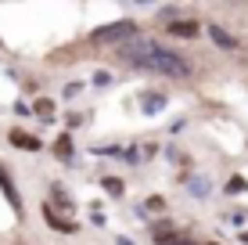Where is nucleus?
<instances>
[{"instance_id":"3","label":"nucleus","mask_w":248,"mask_h":245,"mask_svg":"<svg viewBox=\"0 0 248 245\" xmlns=\"http://www.w3.org/2000/svg\"><path fill=\"white\" fill-rule=\"evenodd\" d=\"M0 191H4L7 206H11L15 213H22V198H18V188H15V180H11V173H7V166H4V163H0Z\"/></svg>"},{"instance_id":"10","label":"nucleus","mask_w":248,"mask_h":245,"mask_svg":"<svg viewBox=\"0 0 248 245\" xmlns=\"http://www.w3.org/2000/svg\"><path fill=\"white\" fill-rule=\"evenodd\" d=\"M162 105H166V98H162V94H140V108H144L148 115H155Z\"/></svg>"},{"instance_id":"9","label":"nucleus","mask_w":248,"mask_h":245,"mask_svg":"<svg viewBox=\"0 0 248 245\" xmlns=\"http://www.w3.org/2000/svg\"><path fill=\"white\" fill-rule=\"evenodd\" d=\"M72 151H76V148H72V137H68V133H62V137L54 141V155L68 163V159H72Z\"/></svg>"},{"instance_id":"4","label":"nucleus","mask_w":248,"mask_h":245,"mask_svg":"<svg viewBox=\"0 0 248 245\" xmlns=\"http://www.w3.org/2000/svg\"><path fill=\"white\" fill-rule=\"evenodd\" d=\"M166 33H169V36H180V40H194L202 33V25L194 22V18H176V22L166 25Z\"/></svg>"},{"instance_id":"5","label":"nucleus","mask_w":248,"mask_h":245,"mask_svg":"<svg viewBox=\"0 0 248 245\" xmlns=\"http://www.w3.org/2000/svg\"><path fill=\"white\" fill-rule=\"evenodd\" d=\"M44 216H47V224H50V231H58V234H76V231H79V224H76V220H65V216H58L50 202L44 206Z\"/></svg>"},{"instance_id":"18","label":"nucleus","mask_w":248,"mask_h":245,"mask_svg":"<svg viewBox=\"0 0 248 245\" xmlns=\"http://www.w3.org/2000/svg\"><path fill=\"white\" fill-rule=\"evenodd\" d=\"M241 242H248V231H245V234H241Z\"/></svg>"},{"instance_id":"15","label":"nucleus","mask_w":248,"mask_h":245,"mask_svg":"<svg viewBox=\"0 0 248 245\" xmlns=\"http://www.w3.org/2000/svg\"><path fill=\"white\" fill-rule=\"evenodd\" d=\"M50 206H58V209H72V202H68V198L62 195V191H58V198H54V202H50Z\"/></svg>"},{"instance_id":"12","label":"nucleus","mask_w":248,"mask_h":245,"mask_svg":"<svg viewBox=\"0 0 248 245\" xmlns=\"http://www.w3.org/2000/svg\"><path fill=\"white\" fill-rule=\"evenodd\" d=\"M32 112L44 115V119H50V115H54V101H50V98H40L36 105H32Z\"/></svg>"},{"instance_id":"17","label":"nucleus","mask_w":248,"mask_h":245,"mask_svg":"<svg viewBox=\"0 0 248 245\" xmlns=\"http://www.w3.org/2000/svg\"><path fill=\"white\" fill-rule=\"evenodd\" d=\"M115 245H133L130 238H115Z\"/></svg>"},{"instance_id":"11","label":"nucleus","mask_w":248,"mask_h":245,"mask_svg":"<svg viewBox=\"0 0 248 245\" xmlns=\"http://www.w3.org/2000/svg\"><path fill=\"white\" fill-rule=\"evenodd\" d=\"M101 188H105L108 191V195H112V198H119V195H123V180H119V177H105V180H101Z\"/></svg>"},{"instance_id":"6","label":"nucleus","mask_w":248,"mask_h":245,"mask_svg":"<svg viewBox=\"0 0 248 245\" xmlns=\"http://www.w3.org/2000/svg\"><path fill=\"white\" fill-rule=\"evenodd\" d=\"M7 141H11L15 148H25V151H40V148H44V141L32 137V133H25V130H11V133H7Z\"/></svg>"},{"instance_id":"13","label":"nucleus","mask_w":248,"mask_h":245,"mask_svg":"<svg viewBox=\"0 0 248 245\" xmlns=\"http://www.w3.org/2000/svg\"><path fill=\"white\" fill-rule=\"evenodd\" d=\"M144 206H148L151 213H166V198H162V195H151L148 202H144Z\"/></svg>"},{"instance_id":"16","label":"nucleus","mask_w":248,"mask_h":245,"mask_svg":"<svg viewBox=\"0 0 248 245\" xmlns=\"http://www.w3.org/2000/svg\"><path fill=\"white\" fill-rule=\"evenodd\" d=\"M169 245H198V242H194V238H184V234H180V238H173Z\"/></svg>"},{"instance_id":"1","label":"nucleus","mask_w":248,"mask_h":245,"mask_svg":"<svg viewBox=\"0 0 248 245\" xmlns=\"http://www.w3.org/2000/svg\"><path fill=\"white\" fill-rule=\"evenodd\" d=\"M123 58L137 69H148V72H158V76H169V80H187L191 76V62L176 50L155 44V40H133L130 47H123Z\"/></svg>"},{"instance_id":"8","label":"nucleus","mask_w":248,"mask_h":245,"mask_svg":"<svg viewBox=\"0 0 248 245\" xmlns=\"http://www.w3.org/2000/svg\"><path fill=\"white\" fill-rule=\"evenodd\" d=\"M209 36L216 40V47H223V50H237V40L230 36V33H223L219 25H209Z\"/></svg>"},{"instance_id":"14","label":"nucleus","mask_w":248,"mask_h":245,"mask_svg":"<svg viewBox=\"0 0 248 245\" xmlns=\"http://www.w3.org/2000/svg\"><path fill=\"white\" fill-rule=\"evenodd\" d=\"M245 188H248V184L241 180V177H234V180L227 184V191H230V195H237V191H245Z\"/></svg>"},{"instance_id":"2","label":"nucleus","mask_w":248,"mask_h":245,"mask_svg":"<svg viewBox=\"0 0 248 245\" xmlns=\"http://www.w3.org/2000/svg\"><path fill=\"white\" fill-rule=\"evenodd\" d=\"M123 40H137L133 22H108V25L90 33V44H123Z\"/></svg>"},{"instance_id":"7","label":"nucleus","mask_w":248,"mask_h":245,"mask_svg":"<svg viewBox=\"0 0 248 245\" xmlns=\"http://www.w3.org/2000/svg\"><path fill=\"white\" fill-rule=\"evenodd\" d=\"M151 238H155L158 245H169L173 238H180V231H176L169 220H158V224H151Z\"/></svg>"}]
</instances>
